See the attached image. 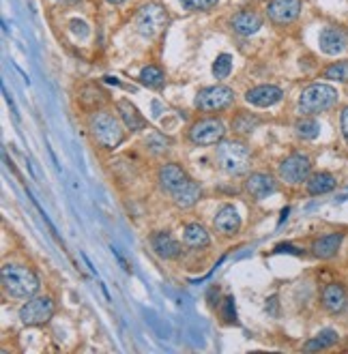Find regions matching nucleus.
Masks as SVG:
<instances>
[{
	"label": "nucleus",
	"instance_id": "obj_12",
	"mask_svg": "<svg viewBox=\"0 0 348 354\" xmlns=\"http://www.w3.org/2000/svg\"><path fill=\"white\" fill-rule=\"evenodd\" d=\"M320 305L324 311H329V314L338 316L342 311H346L348 307V292L342 283H329L322 288L320 292Z\"/></svg>",
	"mask_w": 348,
	"mask_h": 354
},
{
	"label": "nucleus",
	"instance_id": "obj_20",
	"mask_svg": "<svg viewBox=\"0 0 348 354\" xmlns=\"http://www.w3.org/2000/svg\"><path fill=\"white\" fill-rule=\"evenodd\" d=\"M116 110H118V116H120V120H122V124L129 129V131H145L147 129V120H145V116H142L140 112H138V108L136 106H131L129 101H118L116 103Z\"/></svg>",
	"mask_w": 348,
	"mask_h": 354
},
{
	"label": "nucleus",
	"instance_id": "obj_35",
	"mask_svg": "<svg viewBox=\"0 0 348 354\" xmlns=\"http://www.w3.org/2000/svg\"><path fill=\"white\" fill-rule=\"evenodd\" d=\"M108 3H110V5H122L125 0H108Z\"/></svg>",
	"mask_w": 348,
	"mask_h": 354
},
{
	"label": "nucleus",
	"instance_id": "obj_33",
	"mask_svg": "<svg viewBox=\"0 0 348 354\" xmlns=\"http://www.w3.org/2000/svg\"><path fill=\"white\" fill-rule=\"evenodd\" d=\"M340 129H342V136H344V140L348 144V106L340 114Z\"/></svg>",
	"mask_w": 348,
	"mask_h": 354
},
{
	"label": "nucleus",
	"instance_id": "obj_5",
	"mask_svg": "<svg viewBox=\"0 0 348 354\" xmlns=\"http://www.w3.org/2000/svg\"><path fill=\"white\" fill-rule=\"evenodd\" d=\"M136 30L142 35V37H147V39H153L157 37L163 28H166L168 24V13L166 9H163L161 5H145L138 13H136Z\"/></svg>",
	"mask_w": 348,
	"mask_h": 354
},
{
	"label": "nucleus",
	"instance_id": "obj_28",
	"mask_svg": "<svg viewBox=\"0 0 348 354\" xmlns=\"http://www.w3.org/2000/svg\"><path fill=\"white\" fill-rule=\"evenodd\" d=\"M232 71V56L230 54H219L213 62V75L217 80H226Z\"/></svg>",
	"mask_w": 348,
	"mask_h": 354
},
{
	"label": "nucleus",
	"instance_id": "obj_4",
	"mask_svg": "<svg viewBox=\"0 0 348 354\" xmlns=\"http://www.w3.org/2000/svg\"><path fill=\"white\" fill-rule=\"evenodd\" d=\"M338 103V91L329 84H312L299 97V110L301 114H320L331 110Z\"/></svg>",
	"mask_w": 348,
	"mask_h": 354
},
{
	"label": "nucleus",
	"instance_id": "obj_19",
	"mask_svg": "<svg viewBox=\"0 0 348 354\" xmlns=\"http://www.w3.org/2000/svg\"><path fill=\"white\" fill-rule=\"evenodd\" d=\"M342 241H344V234L340 232H331V234H324L320 239L314 241L312 245V254L320 260H329L333 258L338 252H340V247H342Z\"/></svg>",
	"mask_w": 348,
	"mask_h": 354
},
{
	"label": "nucleus",
	"instance_id": "obj_16",
	"mask_svg": "<svg viewBox=\"0 0 348 354\" xmlns=\"http://www.w3.org/2000/svg\"><path fill=\"white\" fill-rule=\"evenodd\" d=\"M275 180L269 176V174H250L248 178H245V192H248L254 200H262L267 198L271 194H275Z\"/></svg>",
	"mask_w": 348,
	"mask_h": 354
},
{
	"label": "nucleus",
	"instance_id": "obj_14",
	"mask_svg": "<svg viewBox=\"0 0 348 354\" xmlns=\"http://www.w3.org/2000/svg\"><path fill=\"white\" fill-rule=\"evenodd\" d=\"M213 225H215V230L223 236H232L241 230V215L235 206L226 204V206H221L215 219H213Z\"/></svg>",
	"mask_w": 348,
	"mask_h": 354
},
{
	"label": "nucleus",
	"instance_id": "obj_9",
	"mask_svg": "<svg viewBox=\"0 0 348 354\" xmlns=\"http://www.w3.org/2000/svg\"><path fill=\"white\" fill-rule=\"evenodd\" d=\"M280 178L289 185H301L310 178V172H312V161L310 157H305L301 153H295L291 157H286L282 163H280Z\"/></svg>",
	"mask_w": 348,
	"mask_h": 354
},
{
	"label": "nucleus",
	"instance_id": "obj_1",
	"mask_svg": "<svg viewBox=\"0 0 348 354\" xmlns=\"http://www.w3.org/2000/svg\"><path fill=\"white\" fill-rule=\"evenodd\" d=\"M215 159L219 168L230 176L245 174L252 165V153L248 144L239 140H221L215 149Z\"/></svg>",
	"mask_w": 348,
	"mask_h": 354
},
{
	"label": "nucleus",
	"instance_id": "obj_21",
	"mask_svg": "<svg viewBox=\"0 0 348 354\" xmlns=\"http://www.w3.org/2000/svg\"><path fill=\"white\" fill-rule=\"evenodd\" d=\"M172 202H174V206H178V208H192V206H196L198 202H200V198H202V189H200V185L198 183H194L192 178L181 187V189H176L172 196Z\"/></svg>",
	"mask_w": 348,
	"mask_h": 354
},
{
	"label": "nucleus",
	"instance_id": "obj_29",
	"mask_svg": "<svg viewBox=\"0 0 348 354\" xmlns=\"http://www.w3.org/2000/svg\"><path fill=\"white\" fill-rule=\"evenodd\" d=\"M324 80H336V82H348V60L333 62L331 67L324 69Z\"/></svg>",
	"mask_w": 348,
	"mask_h": 354
},
{
	"label": "nucleus",
	"instance_id": "obj_8",
	"mask_svg": "<svg viewBox=\"0 0 348 354\" xmlns=\"http://www.w3.org/2000/svg\"><path fill=\"white\" fill-rule=\"evenodd\" d=\"M226 136V127L219 118H200L190 127V140L196 147H213Z\"/></svg>",
	"mask_w": 348,
	"mask_h": 354
},
{
	"label": "nucleus",
	"instance_id": "obj_25",
	"mask_svg": "<svg viewBox=\"0 0 348 354\" xmlns=\"http://www.w3.org/2000/svg\"><path fill=\"white\" fill-rule=\"evenodd\" d=\"M140 82L149 88H161L163 82H166V75H163V71L155 65H149L140 71Z\"/></svg>",
	"mask_w": 348,
	"mask_h": 354
},
{
	"label": "nucleus",
	"instance_id": "obj_13",
	"mask_svg": "<svg viewBox=\"0 0 348 354\" xmlns=\"http://www.w3.org/2000/svg\"><path fill=\"white\" fill-rule=\"evenodd\" d=\"M282 97H284L282 88H277L273 84H262V86H256L245 93V101L256 108H273L282 101Z\"/></svg>",
	"mask_w": 348,
	"mask_h": 354
},
{
	"label": "nucleus",
	"instance_id": "obj_23",
	"mask_svg": "<svg viewBox=\"0 0 348 354\" xmlns=\"http://www.w3.org/2000/svg\"><path fill=\"white\" fill-rule=\"evenodd\" d=\"M305 185H308V192L312 196H322L336 189V178L329 172H316L305 180Z\"/></svg>",
	"mask_w": 348,
	"mask_h": 354
},
{
	"label": "nucleus",
	"instance_id": "obj_34",
	"mask_svg": "<svg viewBox=\"0 0 348 354\" xmlns=\"http://www.w3.org/2000/svg\"><path fill=\"white\" fill-rule=\"evenodd\" d=\"M71 30L75 32V35H82V37H86L89 35V26L84 24V22H80V19H71Z\"/></svg>",
	"mask_w": 348,
	"mask_h": 354
},
{
	"label": "nucleus",
	"instance_id": "obj_10",
	"mask_svg": "<svg viewBox=\"0 0 348 354\" xmlns=\"http://www.w3.org/2000/svg\"><path fill=\"white\" fill-rule=\"evenodd\" d=\"M301 13V0H271L267 7V15L273 24L289 26Z\"/></svg>",
	"mask_w": 348,
	"mask_h": 354
},
{
	"label": "nucleus",
	"instance_id": "obj_18",
	"mask_svg": "<svg viewBox=\"0 0 348 354\" xmlns=\"http://www.w3.org/2000/svg\"><path fill=\"white\" fill-rule=\"evenodd\" d=\"M318 46L327 56H338L346 50V35L338 28H324L318 37Z\"/></svg>",
	"mask_w": 348,
	"mask_h": 354
},
{
	"label": "nucleus",
	"instance_id": "obj_24",
	"mask_svg": "<svg viewBox=\"0 0 348 354\" xmlns=\"http://www.w3.org/2000/svg\"><path fill=\"white\" fill-rule=\"evenodd\" d=\"M338 339H340V335L333 330V328H324V330H320L316 337H312L308 344L303 346V350H308V352H316V350H327V348H331V346H336L338 344Z\"/></svg>",
	"mask_w": 348,
	"mask_h": 354
},
{
	"label": "nucleus",
	"instance_id": "obj_26",
	"mask_svg": "<svg viewBox=\"0 0 348 354\" xmlns=\"http://www.w3.org/2000/svg\"><path fill=\"white\" fill-rule=\"evenodd\" d=\"M260 124V118H254L252 114H245V112H241L235 120H232V129L237 131V133H252L256 127Z\"/></svg>",
	"mask_w": 348,
	"mask_h": 354
},
{
	"label": "nucleus",
	"instance_id": "obj_27",
	"mask_svg": "<svg viewBox=\"0 0 348 354\" xmlns=\"http://www.w3.org/2000/svg\"><path fill=\"white\" fill-rule=\"evenodd\" d=\"M295 131H297V136L299 138H303V140H314L318 133H320V124L314 120V118H303V120H299L297 122V127H295Z\"/></svg>",
	"mask_w": 348,
	"mask_h": 354
},
{
	"label": "nucleus",
	"instance_id": "obj_22",
	"mask_svg": "<svg viewBox=\"0 0 348 354\" xmlns=\"http://www.w3.org/2000/svg\"><path fill=\"white\" fill-rule=\"evenodd\" d=\"M183 243L192 249H204L209 243H211V236L207 232V227L200 225V223H190L185 225V230H183Z\"/></svg>",
	"mask_w": 348,
	"mask_h": 354
},
{
	"label": "nucleus",
	"instance_id": "obj_30",
	"mask_svg": "<svg viewBox=\"0 0 348 354\" xmlns=\"http://www.w3.org/2000/svg\"><path fill=\"white\" fill-rule=\"evenodd\" d=\"M147 147H149V151L151 153H155V155H159V153H166L168 151V147H170V140H166L163 136H159L157 131H153V133H149V138H147Z\"/></svg>",
	"mask_w": 348,
	"mask_h": 354
},
{
	"label": "nucleus",
	"instance_id": "obj_31",
	"mask_svg": "<svg viewBox=\"0 0 348 354\" xmlns=\"http://www.w3.org/2000/svg\"><path fill=\"white\" fill-rule=\"evenodd\" d=\"M219 0H181V5L190 11H211Z\"/></svg>",
	"mask_w": 348,
	"mask_h": 354
},
{
	"label": "nucleus",
	"instance_id": "obj_7",
	"mask_svg": "<svg viewBox=\"0 0 348 354\" xmlns=\"http://www.w3.org/2000/svg\"><path fill=\"white\" fill-rule=\"evenodd\" d=\"M235 101V91L228 86H207L196 95V108L202 112H221L232 106Z\"/></svg>",
	"mask_w": 348,
	"mask_h": 354
},
{
	"label": "nucleus",
	"instance_id": "obj_2",
	"mask_svg": "<svg viewBox=\"0 0 348 354\" xmlns=\"http://www.w3.org/2000/svg\"><path fill=\"white\" fill-rule=\"evenodd\" d=\"M39 277L33 268L22 264H7L3 268V288L13 299H30L39 292Z\"/></svg>",
	"mask_w": 348,
	"mask_h": 354
},
{
	"label": "nucleus",
	"instance_id": "obj_36",
	"mask_svg": "<svg viewBox=\"0 0 348 354\" xmlns=\"http://www.w3.org/2000/svg\"><path fill=\"white\" fill-rule=\"evenodd\" d=\"M56 3H73V0H56Z\"/></svg>",
	"mask_w": 348,
	"mask_h": 354
},
{
	"label": "nucleus",
	"instance_id": "obj_32",
	"mask_svg": "<svg viewBox=\"0 0 348 354\" xmlns=\"http://www.w3.org/2000/svg\"><path fill=\"white\" fill-rule=\"evenodd\" d=\"M223 320L226 322H237V309H235V299L228 297L223 301Z\"/></svg>",
	"mask_w": 348,
	"mask_h": 354
},
{
	"label": "nucleus",
	"instance_id": "obj_17",
	"mask_svg": "<svg viewBox=\"0 0 348 354\" xmlns=\"http://www.w3.org/2000/svg\"><path fill=\"white\" fill-rule=\"evenodd\" d=\"M230 26L241 37H252L262 28V17L256 11H241L230 19Z\"/></svg>",
	"mask_w": 348,
	"mask_h": 354
},
{
	"label": "nucleus",
	"instance_id": "obj_3",
	"mask_svg": "<svg viewBox=\"0 0 348 354\" xmlns=\"http://www.w3.org/2000/svg\"><path fill=\"white\" fill-rule=\"evenodd\" d=\"M89 129H91V136L95 138V142L99 144V147L108 149V151L116 149L118 144L122 142V138H125L118 116H114L108 110L95 112L91 116V120H89Z\"/></svg>",
	"mask_w": 348,
	"mask_h": 354
},
{
	"label": "nucleus",
	"instance_id": "obj_11",
	"mask_svg": "<svg viewBox=\"0 0 348 354\" xmlns=\"http://www.w3.org/2000/svg\"><path fill=\"white\" fill-rule=\"evenodd\" d=\"M190 180L187 172L181 168V165L176 163H166V165H161L159 172H157V183H159V189L163 194H168L172 196L176 189H181L183 185H185Z\"/></svg>",
	"mask_w": 348,
	"mask_h": 354
},
{
	"label": "nucleus",
	"instance_id": "obj_15",
	"mask_svg": "<svg viewBox=\"0 0 348 354\" xmlns=\"http://www.w3.org/2000/svg\"><path fill=\"white\" fill-rule=\"evenodd\" d=\"M151 247H153V252L163 260H174L183 252L181 243L170 232H155L151 236Z\"/></svg>",
	"mask_w": 348,
	"mask_h": 354
},
{
	"label": "nucleus",
	"instance_id": "obj_6",
	"mask_svg": "<svg viewBox=\"0 0 348 354\" xmlns=\"http://www.w3.org/2000/svg\"><path fill=\"white\" fill-rule=\"evenodd\" d=\"M54 316V303L48 297H30L19 307V320L26 326H44Z\"/></svg>",
	"mask_w": 348,
	"mask_h": 354
}]
</instances>
